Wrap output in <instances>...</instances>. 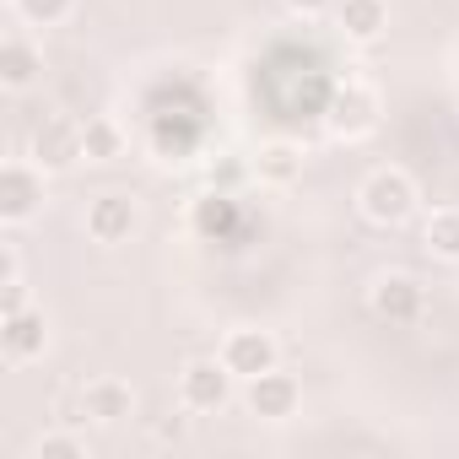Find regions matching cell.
<instances>
[{
	"mask_svg": "<svg viewBox=\"0 0 459 459\" xmlns=\"http://www.w3.org/2000/svg\"><path fill=\"white\" fill-rule=\"evenodd\" d=\"M362 200V216L378 221V227H400L411 211H416V178L405 168H373L357 189Z\"/></svg>",
	"mask_w": 459,
	"mask_h": 459,
	"instance_id": "1",
	"label": "cell"
},
{
	"mask_svg": "<svg viewBox=\"0 0 459 459\" xmlns=\"http://www.w3.org/2000/svg\"><path fill=\"white\" fill-rule=\"evenodd\" d=\"M178 400H184L189 411H200V416L221 411L227 400H233V368H227L221 357H195V362H184V373H178Z\"/></svg>",
	"mask_w": 459,
	"mask_h": 459,
	"instance_id": "2",
	"label": "cell"
},
{
	"mask_svg": "<svg viewBox=\"0 0 459 459\" xmlns=\"http://www.w3.org/2000/svg\"><path fill=\"white\" fill-rule=\"evenodd\" d=\"M44 211V168L39 162H6L0 168V221L22 227Z\"/></svg>",
	"mask_w": 459,
	"mask_h": 459,
	"instance_id": "3",
	"label": "cell"
},
{
	"mask_svg": "<svg viewBox=\"0 0 459 459\" xmlns=\"http://www.w3.org/2000/svg\"><path fill=\"white\" fill-rule=\"evenodd\" d=\"M325 114H330V130H335V135L357 141V135L378 130V92H373L368 82H346V87H335V92H330Z\"/></svg>",
	"mask_w": 459,
	"mask_h": 459,
	"instance_id": "4",
	"label": "cell"
},
{
	"mask_svg": "<svg viewBox=\"0 0 459 459\" xmlns=\"http://www.w3.org/2000/svg\"><path fill=\"white\" fill-rule=\"evenodd\" d=\"M276 357H281V351H276V335H271V330H249V325H244V330H233V335L221 341V362L233 368V378H244V384L260 378V373H271Z\"/></svg>",
	"mask_w": 459,
	"mask_h": 459,
	"instance_id": "5",
	"label": "cell"
},
{
	"mask_svg": "<svg viewBox=\"0 0 459 459\" xmlns=\"http://www.w3.org/2000/svg\"><path fill=\"white\" fill-rule=\"evenodd\" d=\"M421 281L416 276H405V271H389V276H378L373 281V292H368V308L378 314V319H389V325H416L421 319Z\"/></svg>",
	"mask_w": 459,
	"mask_h": 459,
	"instance_id": "6",
	"label": "cell"
},
{
	"mask_svg": "<svg viewBox=\"0 0 459 459\" xmlns=\"http://www.w3.org/2000/svg\"><path fill=\"white\" fill-rule=\"evenodd\" d=\"M298 400H303V389H298V378L281 373V368L249 378V389H244V405H249L260 421H287V416L298 411Z\"/></svg>",
	"mask_w": 459,
	"mask_h": 459,
	"instance_id": "7",
	"label": "cell"
},
{
	"mask_svg": "<svg viewBox=\"0 0 459 459\" xmlns=\"http://www.w3.org/2000/svg\"><path fill=\"white\" fill-rule=\"evenodd\" d=\"M135 221H141V211L130 195H98L87 205V238L92 244H125L135 233Z\"/></svg>",
	"mask_w": 459,
	"mask_h": 459,
	"instance_id": "8",
	"label": "cell"
},
{
	"mask_svg": "<svg viewBox=\"0 0 459 459\" xmlns=\"http://www.w3.org/2000/svg\"><path fill=\"white\" fill-rule=\"evenodd\" d=\"M44 314L39 308H17V314H0V351H6V362H33L44 357Z\"/></svg>",
	"mask_w": 459,
	"mask_h": 459,
	"instance_id": "9",
	"label": "cell"
},
{
	"mask_svg": "<svg viewBox=\"0 0 459 459\" xmlns=\"http://www.w3.org/2000/svg\"><path fill=\"white\" fill-rule=\"evenodd\" d=\"M76 157H82V125L44 119V125L33 130V162H39L44 173H55V168H71Z\"/></svg>",
	"mask_w": 459,
	"mask_h": 459,
	"instance_id": "10",
	"label": "cell"
},
{
	"mask_svg": "<svg viewBox=\"0 0 459 459\" xmlns=\"http://www.w3.org/2000/svg\"><path fill=\"white\" fill-rule=\"evenodd\" d=\"M335 22L351 44H373L389 28V6L384 0H335Z\"/></svg>",
	"mask_w": 459,
	"mask_h": 459,
	"instance_id": "11",
	"label": "cell"
},
{
	"mask_svg": "<svg viewBox=\"0 0 459 459\" xmlns=\"http://www.w3.org/2000/svg\"><path fill=\"white\" fill-rule=\"evenodd\" d=\"M39 71H44V60H39V49L28 39L12 33L6 44H0V87H6V92H28L39 82Z\"/></svg>",
	"mask_w": 459,
	"mask_h": 459,
	"instance_id": "12",
	"label": "cell"
},
{
	"mask_svg": "<svg viewBox=\"0 0 459 459\" xmlns=\"http://www.w3.org/2000/svg\"><path fill=\"white\" fill-rule=\"evenodd\" d=\"M82 405H87L92 421H125V416L135 411V389H130L125 378H98V384H87Z\"/></svg>",
	"mask_w": 459,
	"mask_h": 459,
	"instance_id": "13",
	"label": "cell"
},
{
	"mask_svg": "<svg viewBox=\"0 0 459 459\" xmlns=\"http://www.w3.org/2000/svg\"><path fill=\"white\" fill-rule=\"evenodd\" d=\"M255 173H260L265 184H292V178L303 173V152H298V146H287V141H271V146L260 152Z\"/></svg>",
	"mask_w": 459,
	"mask_h": 459,
	"instance_id": "14",
	"label": "cell"
},
{
	"mask_svg": "<svg viewBox=\"0 0 459 459\" xmlns=\"http://www.w3.org/2000/svg\"><path fill=\"white\" fill-rule=\"evenodd\" d=\"M119 146H125V135H119L114 119H87V125H82V157H87V162H114Z\"/></svg>",
	"mask_w": 459,
	"mask_h": 459,
	"instance_id": "15",
	"label": "cell"
},
{
	"mask_svg": "<svg viewBox=\"0 0 459 459\" xmlns=\"http://www.w3.org/2000/svg\"><path fill=\"white\" fill-rule=\"evenodd\" d=\"M427 249L448 265H459V211H432L427 221Z\"/></svg>",
	"mask_w": 459,
	"mask_h": 459,
	"instance_id": "16",
	"label": "cell"
},
{
	"mask_svg": "<svg viewBox=\"0 0 459 459\" xmlns=\"http://www.w3.org/2000/svg\"><path fill=\"white\" fill-rule=\"evenodd\" d=\"M12 6H17L33 28H55V22H65V17L76 12V0H12Z\"/></svg>",
	"mask_w": 459,
	"mask_h": 459,
	"instance_id": "17",
	"label": "cell"
},
{
	"mask_svg": "<svg viewBox=\"0 0 459 459\" xmlns=\"http://www.w3.org/2000/svg\"><path fill=\"white\" fill-rule=\"evenodd\" d=\"M39 459H87V443L82 437H65V432H55V437H39V448H33Z\"/></svg>",
	"mask_w": 459,
	"mask_h": 459,
	"instance_id": "18",
	"label": "cell"
},
{
	"mask_svg": "<svg viewBox=\"0 0 459 459\" xmlns=\"http://www.w3.org/2000/svg\"><path fill=\"white\" fill-rule=\"evenodd\" d=\"M335 6V0H287V12H298V17H325Z\"/></svg>",
	"mask_w": 459,
	"mask_h": 459,
	"instance_id": "19",
	"label": "cell"
}]
</instances>
